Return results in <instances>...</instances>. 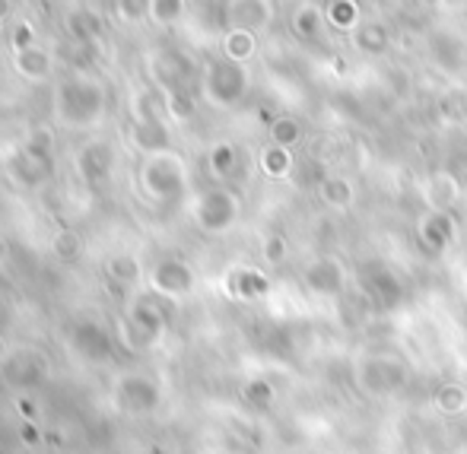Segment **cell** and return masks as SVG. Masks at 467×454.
I'll return each instance as SVG.
<instances>
[{"label":"cell","instance_id":"ba28073f","mask_svg":"<svg viewBox=\"0 0 467 454\" xmlns=\"http://www.w3.org/2000/svg\"><path fill=\"white\" fill-rule=\"evenodd\" d=\"M153 286L166 295H188L194 289V273L182 261H162L153 271Z\"/></svg>","mask_w":467,"mask_h":454},{"label":"cell","instance_id":"7c38bea8","mask_svg":"<svg viewBox=\"0 0 467 454\" xmlns=\"http://www.w3.org/2000/svg\"><path fill=\"white\" fill-rule=\"evenodd\" d=\"M318 197L325 207L347 210V207H353V201H357V191H353L350 179H344V175H327V179L318 184Z\"/></svg>","mask_w":467,"mask_h":454},{"label":"cell","instance_id":"d6986e66","mask_svg":"<svg viewBox=\"0 0 467 454\" xmlns=\"http://www.w3.org/2000/svg\"><path fill=\"white\" fill-rule=\"evenodd\" d=\"M252 55H254V36H252V32H245V29L229 32V36H226V57H229V61L242 64V61H248Z\"/></svg>","mask_w":467,"mask_h":454},{"label":"cell","instance_id":"3957f363","mask_svg":"<svg viewBox=\"0 0 467 454\" xmlns=\"http://www.w3.org/2000/svg\"><path fill=\"white\" fill-rule=\"evenodd\" d=\"M248 77L242 70V64L235 61H220L210 67L207 74V96L213 98L216 105H233L245 96Z\"/></svg>","mask_w":467,"mask_h":454},{"label":"cell","instance_id":"2e32d148","mask_svg":"<svg viewBox=\"0 0 467 454\" xmlns=\"http://www.w3.org/2000/svg\"><path fill=\"white\" fill-rule=\"evenodd\" d=\"M327 23L334 29H357L363 19H359V4L357 0H331L327 6Z\"/></svg>","mask_w":467,"mask_h":454},{"label":"cell","instance_id":"9c48e42d","mask_svg":"<svg viewBox=\"0 0 467 454\" xmlns=\"http://www.w3.org/2000/svg\"><path fill=\"white\" fill-rule=\"evenodd\" d=\"M274 16V6L271 0H233L229 6V19L235 23V29H245V32H254V29H265Z\"/></svg>","mask_w":467,"mask_h":454},{"label":"cell","instance_id":"603a6c76","mask_svg":"<svg viewBox=\"0 0 467 454\" xmlns=\"http://www.w3.org/2000/svg\"><path fill=\"white\" fill-rule=\"evenodd\" d=\"M445 172L451 175L458 184H462V191H467V147L458 150V153H451L449 166H445Z\"/></svg>","mask_w":467,"mask_h":454},{"label":"cell","instance_id":"ac0fdd59","mask_svg":"<svg viewBox=\"0 0 467 454\" xmlns=\"http://www.w3.org/2000/svg\"><path fill=\"white\" fill-rule=\"evenodd\" d=\"M235 166H239V153H235V147H229V143H216V147L210 150V172H213L216 179L233 175Z\"/></svg>","mask_w":467,"mask_h":454},{"label":"cell","instance_id":"d4e9b609","mask_svg":"<svg viewBox=\"0 0 467 454\" xmlns=\"http://www.w3.org/2000/svg\"><path fill=\"white\" fill-rule=\"evenodd\" d=\"M57 245H64V248H57L61 258H77V252H80V242H77V235H70V232H61Z\"/></svg>","mask_w":467,"mask_h":454},{"label":"cell","instance_id":"cb8c5ba5","mask_svg":"<svg viewBox=\"0 0 467 454\" xmlns=\"http://www.w3.org/2000/svg\"><path fill=\"white\" fill-rule=\"evenodd\" d=\"M111 273L115 276H121V280H137V264L130 258H118V261H111Z\"/></svg>","mask_w":467,"mask_h":454},{"label":"cell","instance_id":"44dd1931","mask_svg":"<svg viewBox=\"0 0 467 454\" xmlns=\"http://www.w3.org/2000/svg\"><path fill=\"white\" fill-rule=\"evenodd\" d=\"M242 394H245V400L254 407V410H267V407L274 404V397H277V391H274V387L267 385L265 378H254V381H248V385L242 387Z\"/></svg>","mask_w":467,"mask_h":454},{"label":"cell","instance_id":"8fae6325","mask_svg":"<svg viewBox=\"0 0 467 454\" xmlns=\"http://www.w3.org/2000/svg\"><path fill=\"white\" fill-rule=\"evenodd\" d=\"M353 45L366 55H385L388 45H391V32H388L385 23L379 19H363V23L353 29Z\"/></svg>","mask_w":467,"mask_h":454},{"label":"cell","instance_id":"8992f818","mask_svg":"<svg viewBox=\"0 0 467 454\" xmlns=\"http://www.w3.org/2000/svg\"><path fill=\"white\" fill-rule=\"evenodd\" d=\"M306 280V289H312L315 295H340L347 286V273H344V264L337 258H318L306 267L302 273Z\"/></svg>","mask_w":467,"mask_h":454},{"label":"cell","instance_id":"5bb4252c","mask_svg":"<svg viewBox=\"0 0 467 454\" xmlns=\"http://www.w3.org/2000/svg\"><path fill=\"white\" fill-rule=\"evenodd\" d=\"M271 293V283H267L265 273L258 271H239L233 273V295L239 299H258V295Z\"/></svg>","mask_w":467,"mask_h":454},{"label":"cell","instance_id":"7402d4cb","mask_svg":"<svg viewBox=\"0 0 467 454\" xmlns=\"http://www.w3.org/2000/svg\"><path fill=\"white\" fill-rule=\"evenodd\" d=\"M261 254H265L267 264H283V261H286V254H289L286 239H283V235H267Z\"/></svg>","mask_w":467,"mask_h":454},{"label":"cell","instance_id":"52a82bcc","mask_svg":"<svg viewBox=\"0 0 467 454\" xmlns=\"http://www.w3.org/2000/svg\"><path fill=\"white\" fill-rule=\"evenodd\" d=\"M455 232H458L455 220H451V213H442V210H430L417 226L420 242H423L430 252H445V248L455 242Z\"/></svg>","mask_w":467,"mask_h":454},{"label":"cell","instance_id":"277c9868","mask_svg":"<svg viewBox=\"0 0 467 454\" xmlns=\"http://www.w3.org/2000/svg\"><path fill=\"white\" fill-rule=\"evenodd\" d=\"M239 216V201H235L229 191L216 188V191H207L197 203V222H201L207 232H223L229 229Z\"/></svg>","mask_w":467,"mask_h":454},{"label":"cell","instance_id":"7a4b0ae2","mask_svg":"<svg viewBox=\"0 0 467 454\" xmlns=\"http://www.w3.org/2000/svg\"><path fill=\"white\" fill-rule=\"evenodd\" d=\"M359 286H363V293L369 295L375 305L388 308V312L398 308L400 299H404V283L381 261H369V264L359 267Z\"/></svg>","mask_w":467,"mask_h":454},{"label":"cell","instance_id":"30bf717a","mask_svg":"<svg viewBox=\"0 0 467 454\" xmlns=\"http://www.w3.org/2000/svg\"><path fill=\"white\" fill-rule=\"evenodd\" d=\"M458 197H462V184L451 179L449 172H436L426 184V201H430V210H442V213H449L451 207L458 203Z\"/></svg>","mask_w":467,"mask_h":454},{"label":"cell","instance_id":"9a60e30c","mask_svg":"<svg viewBox=\"0 0 467 454\" xmlns=\"http://www.w3.org/2000/svg\"><path fill=\"white\" fill-rule=\"evenodd\" d=\"M302 140V124L293 115H280L271 121V143L283 150H293Z\"/></svg>","mask_w":467,"mask_h":454},{"label":"cell","instance_id":"e0dca14e","mask_svg":"<svg viewBox=\"0 0 467 454\" xmlns=\"http://www.w3.org/2000/svg\"><path fill=\"white\" fill-rule=\"evenodd\" d=\"M261 169H265V175H271V179H286V175L293 172V153L271 143V147L261 153Z\"/></svg>","mask_w":467,"mask_h":454},{"label":"cell","instance_id":"ffe728a7","mask_svg":"<svg viewBox=\"0 0 467 454\" xmlns=\"http://www.w3.org/2000/svg\"><path fill=\"white\" fill-rule=\"evenodd\" d=\"M293 32L299 38H315L321 32V13L315 6H299L293 16Z\"/></svg>","mask_w":467,"mask_h":454},{"label":"cell","instance_id":"4fadbf2b","mask_svg":"<svg viewBox=\"0 0 467 454\" xmlns=\"http://www.w3.org/2000/svg\"><path fill=\"white\" fill-rule=\"evenodd\" d=\"M432 404H436V410L442 413V417H449V419L462 417V413L467 410L464 385H458V381H445V385H439L436 394H432Z\"/></svg>","mask_w":467,"mask_h":454},{"label":"cell","instance_id":"5b68a950","mask_svg":"<svg viewBox=\"0 0 467 454\" xmlns=\"http://www.w3.org/2000/svg\"><path fill=\"white\" fill-rule=\"evenodd\" d=\"M115 387H118L115 391L118 407L128 413H147V410H153L156 400H160L156 385L150 378H143V375H128V378H121Z\"/></svg>","mask_w":467,"mask_h":454},{"label":"cell","instance_id":"6da1fadb","mask_svg":"<svg viewBox=\"0 0 467 454\" xmlns=\"http://www.w3.org/2000/svg\"><path fill=\"white\" fill-rule=\"evenodd\" d=\"M357 385L369 397H388L407 385V366L394 356H363L357 363Z\"/></svg>","mask_w":467,"mask_h":454}]
</instances>
